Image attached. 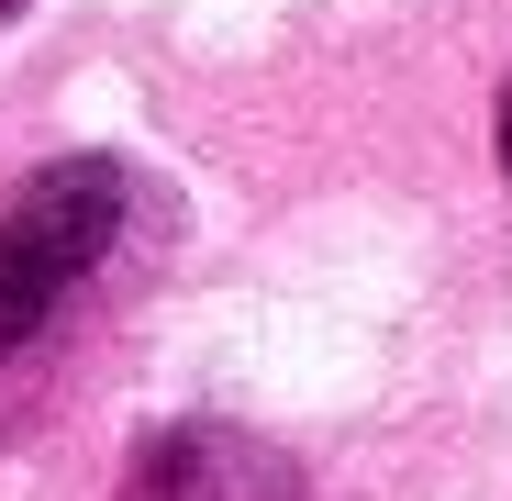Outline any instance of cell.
<instances>
[{
  "label": "cell",
  "mask_w": 512,
  "mask_h": 501,
  "mask_svg": "<svg viewBox=\"0 0 512 501\" xmlns=\"http://www.w3.org/2000/svg\"><path fill=\"white\" fill-rule=\"evenodd\" d=\"M12 223L34 257L78 290L101 257H112V234H123V167H101V156H56V167H34V179L12 190Z\"/></svg>",
  "instance_id": "obj_1"
},
{
  "label": "cell",
  "mask_w": 512,
  "mask_h": 501,
  "mask_svg": "<svg viewBox=\"0 0 512 501\" xmlns=\"http://www.w3.org/2000/svg\"><path fill=\"white\" fill-rule=\"evenodd\" d=\"M123 501H290V468L234 424H179L134 457Z\"/></svg>",
  "instance_id": "obj_2"
},
{
  "label": "cell",
  "mask_w": 512,
  "mask_h": 501,
  "mask_svg": "<svg viewBox=\"0 0 512 501\" xmlns=\"http://www.w3.org/2000/svg\"><path fill=\"white\" fill-rule=\"evenodd\" d=\"M56 301H67V279L34 257V245H23L12 223H0V357H12V346H34Z\"/></svg>",
  "instance_id": "obj_3"
},
{
  "label": "cell",
  "mask_w": 512,
  "mask_h": 501,
  "mask_svg": "<svg viewBox=\"0 0 512 501\" xmlns=\"http://www.w3.org/2000/svg\"><path fill=\"white\" fill-rule=\"evenodd\" d=\"M501 167H512V101H501Z\"/></svg>",
  "instance_id": "obj_4"
},
{
  "label": "cell",
  "mask_w": 512,
  "mask_h": 501,
  "mask_svg": "<svg viewBox=\"0 0 512 501\" xmlns=\"http://www.w3.org/2000/svg\"><path fill=\"white\" fill-rule=\"evenodd\" d=\"M0 12H23V0H0Z\"/></svg>",
  "instance_id": "obj_5"
}]
</instances>
